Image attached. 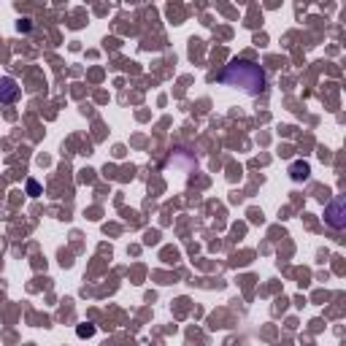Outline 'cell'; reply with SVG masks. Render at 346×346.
Wrapping results in <instances>:
<instances>
[{"mask_svg": "<svg viewBox=\"0 0 346 346\" xmlns=\"http://www.w3.org/2000/svg\"><path fill=\"white\" fill-rule=\"evenodd\" d=\"M219 81L227 87H241L249 95H260L268 87L265 70L260 65L249 63V60H233L230 65H225V70L219 73Z\"/></svg>", "mask_w": 346, "mask_h": 346, "instance_id": "obj_1", "label": "cell"}, {"mask_svg": "<svg viewBox=\"0 0 346 346\" xmlns=\"http://www.w3.org/2000/svg\"><path fill=\"white\" fill-rule=\"evenodd\" d=\"M325 222L333 227V230H344L346 227V203H344L341 195L325 206Z\"/></svg>", "mask_w": 346, "mask_h": 346, "instance_id": "obj_2", "label": "cell"}, {"mask_svg": "<svg viewBox=\"0 0 346 346\" xmlns=\"http://www.w3.org/2000/svg\"><path fill=\"white\" fill-rule=\"evenodd\" d=\"M19 98V87H16L14 79H0V103H14Z\"/></svg>", "mask_w": 346, "mask_h": 346, "instance_id": "obj_3", "label": "cell"}, {"mask_svg": "<svg viewBox=\"0 0 346 346\" xmlns=\"http://www.w3.org/2000/svg\"><path fill=\"white\" fill-rule=\"evenodd\" d=\"M292 178H295V181H300V178H309V165H306V163H295V165H292Z\"/></svg>", "mask_w": 346, "mask_h": 346, "instance_id": "obj_4", "label": "cell"}, {"mask_svg": "<svg viewBox=\"0 0 346 346\" xmlns=\"http://www.w3.org/2000/svg\"><path fill=\"white\" fill-rule=\"evenodd\" d=\"M27 195H30V198H38V195H41V184H38L35 178L27 181Z\"/></svg>", "mask_w": 346, "mask_h": 346, "instance_id": "obj_5", "label": "cell"}, {"mask_svg": "<svg viewBox=\"0 0 346 346\" xmlns=\"http://www.w3.org/2000/svg\"><path fill=\"white\" fill-rule=\"evenodd\" d=\"M76 333H79L81 338H89V336H92V333H95V327H92V325H81V327H79V330H76Z\"/></svg>", "mask_w": 346, "mask_h": 346, "instance_id": "obj_6", "label": "cell"}, {"mask_svg": "<svg viewBox=\"0 0 346 346\" xmlns=\"http://www.w3.org/2000/svg\"><path fill=\"white\" fill-rule=\"evenodd\" d=\"M19 30H25V33L30 30V19H22V22H19Z\"/></svg>", "mask_w": 346, "mask_h": 346, "instance_id": "obj_7", "label": "cell"}]
</instances>
